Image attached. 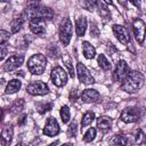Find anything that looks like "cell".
<instances>
[{
  "mask_svg": "<svg viewBox=\"0 0 146 146\" xmlns=\"http://www.w3.org/2000/svg\"><path fill=\"white\" fill-rule=\"evenodd\" d=\"M26 16L30 22H44L50 21L54 17V11L49 7H43L38 3H31L27 6L25 13L23 14Z\"/></svg>",
  "mask_w": 146,
  "mask_h": 146,
  "instance_id": "1",
  "label": "cell"
},
{
  "mask_svg": "<svg viewBox=\"0 0 146 146\" xmlns=\"http://www.w3.org/2000/svg\"><path fill=\"white\" fill-rule=\"evenodd\" d=\"M144 86V75L138 71H131L121 84V89L128 94L138 91Z\"/></svg>",
  "mask_w": 146,
  "mask_h": 146,
  "instance_id": "2",
  "label": "cell"
},
{
  "mask_svg": "<svg viewBox=\"0 0 146 146\" xmlns=\"http://www.w3.org/2000/svg\"><path fill=\"white\" fill-rule=\"evenodd\" d=\"M47 67V58L42 54L33 55L27 60V68L29 71L34 75H40L44 72Z\"/></svg>",
  "mask_w": 146,
  "mask_h": 146,
  "instance_id": "3",
  "label": "cell"
},
{
  "mask_svg": "<svg viewBox=\"0 0 146 146\" xmlns=\"http://www.w3.org/2000/svg\"><path fill=\"white\" fill-rule=\"evenodd\" d=\"M59 40L64 46H67L70 43V40L72 38L73 33V25L70 18H64L59 25Z\"/></svg>",
  "mask_w": 146,
  "mask_h": 146,
  "instance_id": "4",
  "label": "cell"
},
{
  "mask_svg": "<svg viewBox=\"0 0 146 146\" xmlns=\"http://www.w3.org/2000/svg\"><path fill=\"white\" fill-rule=\"evenodd\" d=\"M50 76H51L52 83L57 87H63L67 82V74H66L65 70L60 66H56L55 68H52Z\"/></svg>",
  "mask_w": 146,
  "mask_h": 146,
  "instance_id": "5",
  "label": "cell"
},
{
  "mask_svg": "<svg viewBox=\"0 0 146 146\" xmlns=\"http://www.w3.org/2000/svg\"><path fill=\"white\" fill-rule=\"evenodd\" d=\"M129 74V67L128 64L124 60H119L115 67V71L113 73V80L115 82H123L124 79L128 76Z\"/></svg>",
  "mask_w": 146,
  "mask_h": 146,
  "instance_id": "6",
  "label": "cell"
},
{
  "mask_svg": "<svg viewBox=\"0 0 146 146\" xmlns=\"http://www.w3.org/2000/svg\"><path fill=\"white\" fill-rule=\"evenodd\" d=\"M26 91L30 95H34V96H42V95H47L49 92V88L48 86L42 82V81H34L32 83H30L26 88Z\"/></svg>",
  "mask_w": 146,
  "mask_h": 146,
  "instance_id": "7",
  "label": "cell"
},
{
  "mask_svg": "<svg viewBox=\"0 0 146 146\" xmlns=\"http://www.w3.org/2000/svg\"><path fill=\"white\" fill-rule=\"evenodd\" d=\"M140 117V112L136 107H127L122 111L120 119L125 123H132L138 121Z\"/></svg>",
  "mask_w": 146,
  "mask_h": 146,
  "instance_id": "8",
  "label": "cell"
},
{
  "mask_svg": "<svg viewBox=\"0 0 146 146\" xmlns=\"http://www.w3.org/2000/svg\"><path fill=\"white\" fill-rule=\"evenodd\" d=\"M132 29H133V33L137 42L143 43L146 35V24L141 19H136L132 23Z\"/></svg>",
  "mask_w": 146,
  "mask_h": 146,
  "instance_id": "9",
  "label": "cell"
},
{
  "mask_svg": "<svg viewBox=\"0 0 146 146\" xmlns=\"http://www.w3.org/2000/svg\"><path fill=\"white\" fill-rule=\"evenodd\" d=\"M76 73H78V78H79L80 82H82L84 84L95 83V79L91 76V74L89 73L88 68L82 63H78V65H76Z\"/></svg>",
  "mask_w": 146,
  "mask_h": 146,
  "instance_id": "10",
  "label": "cell"
},
{
  "mask_svg": "<svg viewBox=\"0 0 146 146\" xmlns=\"http://www.w3.org/2000/svg\"><path fill=\"white\" fill-rule=\"evenodd\" d=\"M58 132H59V124H58L57 120L52 116L48 117L46 125L43 128V133L48 137H54V136L58 135Z\"/></svg>",
  "mask_w": 146,
  "mask_h": 146,
  "instance_id": "11",
  "label": "cell"
},
{
  "mask_svg": "<svg viewBox=\"0 0 146 146\" xmlns=\"http://www.w3.org/2000/svg\"><path fill=\"white\" fill-rule=\"evenodd\" d=\"M113 32H114V35L116 36V39L123 43V44H128L129 41H130V38H129V32L127 31V29L122 25H113Z\"/></svg>",
  "mask_w": 146,
  "mask_h": 146,
  "instance_id": "12",
  "label": "cell"
},
{
  "mask_svg": "<svg viewBox=\"0 0 146 146\" xmlns=\"http://www.w3.org/2000/svg\"><path fill=\"white\" fill-rule=\"evenodd\" d=\"M24 62V56L23 55H13L10 56L7 62L5 63V66L3 68L6 71H14L16 68H18Z\"/></svg>",
  "mask_w": 146,
  "mask_h": 146,
  "instance_id": "13",
  "label": "cell"
},
{
  "mask_svg": "<svg viewBox=\"0 0 146 146\" xmlns=\"http://www.w3.org/2000/svg\"><path fill=\"white\" fill-rule=\"evenodd\" d=\"M100 95L95 89H86L81 94V99L84 103H96L99 99Z\"/></svg>",
  "mask_w": 146,
  "mask_h": 146,
  "instance_id": "14",
  "label": "cell"
},
{
  "mask_svg": "<svg viewBox=\"0 0 146 146\" xmlns=\"http://www.w3.org/2000/svg\"><path fill=\"white\" fill-rule=\"evenodd\" d=\"M86 29H87V19L86 17L81 16L76 19L75 22V30H76V35L78 36H83L86 33Z\"/></svg>",
  "mask_w": 146,
  "mask_h": 146,
  "instance_id": "15",
  "label": "cell"
},
{
  "mask_svg": "<svg viewBox=\"0 0 146 146\" xmlns=\"http://www.w3.org/2000/svg\"><path fill=\"white\" fill-rule=\"evenodd\" d=\"M127 145H128V138L123 135H115L108 141V146H127Z\"/></svg>",
  "mask_w": 146,
  "mask_h": 146,
  "instance_id": "16",
  "label": "cell"
},
{
  "mask_svg": "<svg viewBox=\"0 0 146 146\" xmlns=\"http://www.w3.org/2000/svg\"><path fill=\"white\" fill-rule=\"evenodd\" d=\"M82 51L87 59H92L96 55V50H95L94 46H91V43H89L88 41L82 42Z\"/></svg>",
  "mask_w": 146,
  "mask_h": 146,
  "instance_id": "17",
  "label": "cell"
},
{
  "mask_svg": "<svg viewBox=\"0 0 146 146\" xmlns=\"http://www.w3.org/2000/svg\"><path fill=\"white\" fill-rule=\"evenodd\" d=\"M111 125H112V120L108 116H99L97 119V128L106 131L111 129Z\"/></svg>",
  "mask_w": 146,
  "mask_h": 146,
  "instance_id": "18",
  "label": "cell"
},
{
  "mask_svg": "<svg viewBox=\"0 0 146 146\" xmlns=\"http://www.w3.org/2000/svg\"><path fill=\"white\" fill-rule=\"evenodd\" d=\"M22 87V82L17 79H14L11 81H9V83L6 87V94H15Z\"/></svg>",
  "mask_w": 146,
  "mask_h": 146,
  "instance_id": "19",
  "label": "cell"
},
{
  "mask_svg": "<svg viewBox=\"0 0 146 146\" xmlns=\"http://www.w3.org/2000/svg\"><path fill=\"white\" fill-rule=\"evenodd\" d=\"M30 30L36 35H43L46 33V29L41 22H30Z\"/></svg>",
  "mask_w": 146,
  "mask_h": 146,
  "instance_id": "20",
  "label": "cell"
},
{
  "mask_svg": "<svg viewBox=\"0 0 146 146\" xmlns=\"http://www.w3.org/2000/svg\"><path fill=\"white\" fill-rule=\"evenodd\" d=\"M23 23H24V15H22V16L15 18V19L11 22V32H13V33H17V32L21 30Z\"/></svg>",
  "mask_w": 146,
  "mask_h": 146,
  "instance_id": "21",
  "label": "cell"
},
{
  "mask_svg": "<svg viewBox=\"0 0 146 146\" xmlns=\"http://www.w3.org/2000/svg\"><path fill=\"white\" fill-rule=\"evenodd\" d=\"M95 119V113L94 112H87L84 113V115L82 116V121H81V127L84 128L87 125H89Z\"/></svg>",
  "mask_w": 146,
  "mask_h": 146,
  "instance_id": "22",
  "label": "cell"
},
{
  "mask_svg": "<svg viewBox=\"0 0 146 146\" xmlns=\"http://www.w3.org/2000/svg\"><path fill=\"white\" fill-rule=\"evenodd\" d=\"M98 64L99 66L104 70V71H108L111 68V63L108 62V59L105 57V55H99L98 56Z\"/></svg>",
  "mask_w": 146,
  "mask_h": 146,
  "instance_id": "23",
  "label": "cell"
},
{
  "mask_svg": "<svg viewBox=\"0 0 146 146\" xmlns=\"http://www.w3.org/2000/svg\"><path fill=\"white\" fill-rule=\"evenodd\" d=\"M60 117H62L63 123H67V122L70 121L71 114H70V108H68V106L64 105V106L60 108Z\"/></svg>",
  "mask_w": 146,
  "mask_h": 146,
  "instance_id": "24",
  "label": "cell"
},
{
  "mask_svg": "<svg viewBox=\"0 0 146 146\" xmlns=\"http://www.w3.org/2000/svg\"><path fill=\"white\" fill-rule=\"evenodd\" d=\"M1 137H3L7 143H10L11 140V137H13V127L9 125V127H6L3 130H2V133H1Z\"/></svg>",
  "mask_w": 146,
  "mask_h": 146,
  "instance_id": "25",
  "label": "cell"
},
{
  "mask_svg": "<svg viewBox=\"0 0 146 146\" xmlns=\"http://www.w3.org/2000/svg\"><path fill=\"white\" fill-rule=\"evenodd\" d=\"M96 137V129L95 128H90L86 133H84V137H83V140L89 143V141H92Z\"/></svg>",
  "mask_w": 146,
  "mask_h": 146,
  "instance_id": "26",
  "label": "cell"
},
{
  "mask_svg": "<svg viewBox=\"0 0 146 146\" xmlns=\"http://www.w3.org/2000/svg\"><path fill=\"white\" fill-rule=\"evenodd\" d=\"M23 106H24V100L23 99H16L14 102V104L11 105V111L14 113H17L23 108Z\"/></svg>",
  "mask_w": 146,
  "mask_h": 146,
  "instance_id": "27",
  "label": "cell"
},
{
  "mask_svg": "<svg viewBox=\"0 0 146 146\" xmlns=\"http://www.w3.org/2000/svg\"><path fill=\"white\" fill-rule=\"evenodd\" d=\"M145 139H146V137H145L144 131H143L141 129H138L137 132H136V136H135V140H136V143L140 145V144H143V143L145 141Z\"/></svg>",
  "mask_w": 146,
  "mask_h": 146,
  "instance_id": "28",
  "label": "cell"
},
{
  "mask_svg": "<svg viewBox=\"0 0 146 146\" xmlns=\"http://www.w3.org/2000/svg\"><path fill=\"white\" fill-rule=\"evenodd\" d=\"M9 40V33L5 30H1L0 32V42L1 44H6V42Z\"/></svg>",
  "mask_w": 146,
  "mask_h": 146,
  "instance_id": "29",
  "label": "cell"
},
{
  "mask_svg": "<svg viewBox=\"0 0 146 146\" xmlns=\"http://www.w3.org/2000/svg\"><path fill=\"white\" fill-rule=\"evenodd\" d=\"M67 135L70 137H74L76 135V123L75 122H72L68 127V130H67Z\"/></svg>",
  "mask_w": 146,
  "mask_h": 146,
  "instance_id": "30",
  "label": "cell"
},
{
  "mask_svg": "<svg viewBox=\"0 0 146 146\" xmlns=\"http://www.w3.org/2000/svg\"><path fill=\"white\" fill-rule=\"evenodd\" d=\"M51 107H52V104H51V103L42 104V105H40V107H39V112H40L41 114H43V113H46V112L50 111V110H51Z\"/></svg>",
  "mask_w": 146,
  "mask_h": 146,
  "instance_id": "31",
  "label": "cell"
},
{
  "mask_svg": "<svg viewBox=\"0 0 146 146\" xmlns=\"http://www.w3.org/2000/svg\"><path fill=\"white\" fill-rule=\"evenodd\" d=\"M65 65L67 66V68H68V71H70V75H71V78H74V70H73V67H72V65H71V60H70V58H65Z\"/></svg>",
  "mask_w": 146,
  "mask_h": 146,
  "instance_id": "32",
  "label": "cell"
},
{
  "mask_svg": "<svg viewBox=\"0 0 146 146\" xmlns=\"http://www.w3.org/2000/svg\"><path fill=\"white\" fill-rule=\"evenodd\" d=\"M6 54H7V49H6V44H1V59H3V58H5V56H6Z\"/></svg>",
  "mask_w": 146,
  "mask_h": 146,
  "instance_id": "33",
  "label": "cell"
},
{
  "mask_svg": "<svg viewBox=\"0 0 146 146\" xmlns=\"http://www.w3.org/2000/svg\"><path fill=\"white\" fill-rule=\"evenodd\" d=\"M70 98H71V99H73V100H75V99H76V90H72V91H71Z\"/></svg>",
  "mask_w": 146,
  "mask_h": 146,
  "instance_id": "34",
  "label": "cell"
},
{
  "mask_svg": "<svg viewBox=\"0 0 146 146\" xmlns=\"http://www.w3.org/2000/svg\"><path fill=\"white\" fill-rule=\"evenodd\" d=\"M26 114H24V115H22V117L19 119V121H18V124H23L24 122H25V120H26Z\"/></svg>",
  "mask_w": 146,
  "mask_h": 146,
  "instance_id": "35",
  "label": "cell"
},
{
  "mask_svg": "<svg viewBox=\"0 0 146 146\" xmlns=\"http://www.w3.org/2000/svg\"><path fill=\"white\" fill-rule=\"evenodd\" d=\"M6 143H7V140L3 137H1V146H6Z\"/></svg>",
  "mask_w": 146,
  "mask_h": 146,
  "instance_id": "36",
  "label": "cell"
},
{
  "mask_svg": "<svg viewBox=\"0 0 146 146\" xmlns=\"http://www.w3.org/2000/svg\"><path fill=\"white\" fill-rule=\"evenodd\" d=\"M57 144H58V140H56V141H55V143H51V144H50V145H49V146H56V145H57Z\"/></svg>",
  "mask_w": 146,
  "mask_h": 146,
  "instance_id": "37",
  "label": "cell"
},
{
  "mask_svg": "<svg viewBox=\"0 0 146 146\" xmlns=\"http://www.w3.org/2000/svg\"><path fill=\"white\" fill-rule=\"evenodd\" d=\"M62 146H72V144L71 143H66V144H63Z\"/></svg>",
  "mask_w": 146,
  "mask_h": 146,
  "instance_id": "38",
  "label": "cell"
},
{
  "mask_svg": "<svg viewBox=\"0 0 146 146\" xmlns=\"http://www.w3.org/2000/svg\"><path fill=\"white\" fill-rule=\"evenodd\" d=\"M16 146H27V145H25V144H17Z\"/></svg>",
  "mask_w": 146,
  "mask_h": 146,
  "instance_id": "39",
  "label": "cell"
}]
</instances>
